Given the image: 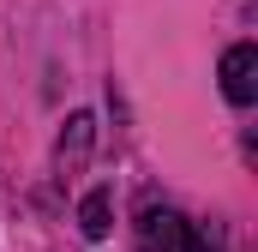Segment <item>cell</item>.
<instances>
[{
  "mask_svg": "<svg viewBox=\"0 0 258 252\" xmlns=\"http://www.w3.org/2000/svg\"><path fill=\"white\" fill-rule=\"evenodd\" d=\"M90 138H96V120H90V114H72L66 132H60V168H66V162H84Z\"/></svg>",
  "mask_w": 258,
  "mask_h": 252,
  "instance_id": "obj_3",
  "label": "cell"
},
{
  "mask_svg": "<svg viewBox=\"0 0 258 252\" xmlns=\"http://www.w3.org/2000/svg\"><path fill=\"white\" fill-rule=\"evenodd\" d=\"M222 90H228V102H252L258 96V48L252 42H234L228 54H222Z\"/></svg>",
  "mask_w": 258,
  "mask_h": 252,
  "instance_id": "obj_2",
  "label": "cell"
},
{
  "mask_svg": "<svg viewBox=\"0 0 258 252\" xmlns=\"http://www.w3.org/2000/svg\"><path fill=\"white\" fill-rule=\"evenodd\" d=\"M138 234H144V252H204L198 228L186 216H174V210H150L138 222Z\"/></svg>",
  "mask_w": 258,
  "mask_h": 252,
  "instance_id": "obj_1",
  "label": "cell"
},
{
  "mask_svg": "<svg viewBox=\"0 0 258 252\" xmlns=\"http://www.w3.org/2000/svg\"><path fill=\"white\" fill-rule=\"evenodd\" d=\"M108 216H114V210H108V192H90V198H84V204H78V228H84V234H90V240H102V234H108V228H114V222H108Z\"/></svg>",
  "mask_w": 258,
  "mask_h": 252,
  "instance_id": "obj_4",
  "label": "cell"
}]
</instances>
